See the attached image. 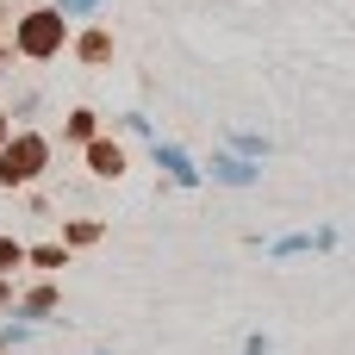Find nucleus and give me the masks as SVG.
<instances>
[{"label":"nucleus","instance_id":"obj_3","mask_svg":"<svg viewBox=\"0 0 355 355\" xmlns=\"http://www.w3.org/2000/svg\"><path fill=\"white\" fill-rule=\"evenodd\" d=\"M156 156H162V168H168L175 181H193V168H187V156H181V150H156Z\"/></svg>","mask_w":355,"mask_h":355},{"label":"nucleus","instance_id":"obj_4","mask_svg":"<svg viewBox=\"0 0 355 355\" xmlns=\"http://www.w3.org/2000/svg\"><path fill=\"white\" fill-rule=\"evenodd\" d=\"M94 168H100V175H119V150L100 144V150H94Z\"/></svg>","mask_w":355,"mask_h":355},{"label":"nucleus","instance_id":"obj_5","mask_svg":"<svg viewBox=\"0 0 355 355\" xmlns=\"http://www.w3.org/2000/svg\"><path fill=\"white\" fill-rule=\"evenodd\" d=\"M69 6H94V0H69Z\"/></svg>","mask_w":355,"mask_h":355},{"label":"nucleus","instance_id":"obj_2","mask_svg":"<svg viewBox=\"0 0 355 355\" xmlns=\"http://www.w3.org/2000/svg\"><path fill=\"white\" fill-rule=\"evenodd\" d=\"M37 162H44V137H19V144L6 150V168H0V175H6V181H31Z\"/></svg>","mask_w":355,"mask_h":355},{"label":"nucleus","instance_id":"obj_1","mask_svg":"<svg viewBox=\"0 0 355 355\" xmlns=\"http://www.w3.org/2000/svg\"><path fill=\"white\" fill-rule=\"evenodd\" d=\"M19 44H25L31 56H50V50L62 44V19H56V12H37V19L19 31Z\"/></svg>","mask_w":355,"mask_h":355}]
</instances>
